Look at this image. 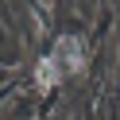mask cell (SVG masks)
I'll use <instances>...</instances> for the list:
<instances>
[{"label":"cell","instance_id":"cell-1","mask_svg":"<svg viewBox=\"0 0 120 120\" xmlns=\"http://www.w3.org/2000/svg\"><path fill=\"white\" fill-rule=\"evenodd\" d=\"M58 62V70L66 74H81L85 70V50H81V39H74V35H62V39L54 43V54H50Z\"/></svg>","mask_w":120,"mask_h":120},{"label":"cell","instance_id":"cell-2","mask_svg":"<svg viewBox=\"0 0 120 120\" xmlns=\"http://www.w3.org/2000/svg\"><path fill=\"white\" fill-rule=\"evenodd\" d=\"M58 78H62V70H58V62H54L50 54L43 58L39 66H35V85H39V89H50V85H54Z\"/></svg>","mask_w":120,"mask_h":120}]
</instances>
